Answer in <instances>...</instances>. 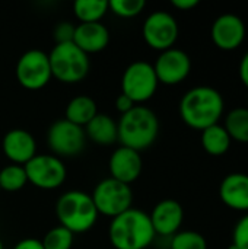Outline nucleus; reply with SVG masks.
<instances>
[{
	"instance_id": "1",
	"label": "nucleus",
	"mask_w": 248,
	"mask_h": 249,
	"mask_svg": "<svg viewBox=\"0 0 248 249\" xmlns=\"http://www.w3.org/2000/svg\"><path fill=\"white\" fill-rule=\"evenodd\" d=\"M225 102L219 90L210 86H196L180 101V117L193 130L203 131L221 120Z\"/></svg>"
},
{
	"instance_id": "2",
	"label": "nucleus",
	"mask_w": 248,
	"mask_h": 249,
	"mask_svg": "<svg viewBox=\"0 0 248 249\" xmlns=\"http://www.w3.org/2000/svg\"><path fill=\"white\" fill-rule=\"evenodd\" d=\"M108 236L115 249H146L156 235L149 214L132 207L111 220Z\"/></svg>"
},
{
	"instance_id": "3",
	"label": "nucleus",
	"mask_w": 248,
	"mask_h": 249,
	"mask_svg": "<svg viewBox=\"0 0 248 249\" xmlns=\"http://www.w3.org/2000/svg\"><path fill=\"white\" fill-rule=\"evenodd\" d=\"M117 131L121 146L140 153L156 142L159 134V120L151 108L136 105L120 117Z\"/></svg>"
},
{
	"instance_id": "4",
	"label": "nucleus",
	"mask_w": 248,
	"mask_h": 249,
	"mask_svg": "<svg viewBox=\"0 0 248 249\" xmlns=\"http://www.w3.org/2000/svg\"><path fill=\"white\" fill-rule=\"evenodd\" d=\"M56 216L60 226L75 235L91 231L96 223L98 212L89 194L73 190L60 196L56 203Z\"/></svg>"
},
{
	"instance_id": "5",
	"label": "nucleus",
	"mask_w": 248,
	"mask_h": 249,
	"mask_svg": "<svg viewBox=\"0 0 248 249\" xmlns=\"http://www.w3.org/2000/svg\"><path fill=\"white\" fill-rule=\"evenodd\" d=\"M51 74L63 83H77L89 73V57L73 42L56 44L48 54Z\"/></svg>"
},
{
	"instance_id": "6",
	"label": "nucleus",
	"mask_w": 248,
	"mask_h": 249,
	"mask_svg": "<svg viewBox=\"0 0 248 249\" xmlns=\"http://www.w3.org/2000/svg\"><path fill=\"white\" fill-rule=\"evenodd\" d=\"M91 197L98 214L111 219L132 209L133 203V191L130 185L115 181L111 177L98 182Z\"/></svg>"
},
{
	"instance_id": "7",
	"label": "nucleus",
	"mask_w": 248,
	"mask_h": 249,
	"mask_svg": "<svg viewBox=\"0 0 248 249\" xmlns=\"http://www.w3.org/2000/svg\"><path fill=\"white\" fill-rule=\"evenodd\" d=\"M158 85L159 82L153 66L148 61H134L129 64L123 73L121 93L139 105L155 95Z\"/></svg>"
},
{
	"instance_id": "8",
	"label": "nucleus",
	"mask_w": 248,
	"mask_h": 249,
	"mask_svg": "<svg viewBox=\"0 0 248 249\" xmlns=\"http://www.w3.org/2000/svg\"><path fill=\"white\" fill-rule=\"evenodd\" d=\"M28 182L39 190H56L63 185L67 171L60 158L54 155H35L23 165Z\"/></svg>"
},
{
	"instance_id": "9",
	"label": "nucleus",
	"mask_w": 248,
	"mask_h": 249,
	"mask_svg": "<svg viewBox=\"0 0 248 249\" xmlns=\"http://www.w3.org/2000/svg\"><path fill=\"white\" fill-rule=\"evenodd\" d=\"M16 79L28 90H39L53 79L48 54L41 50L25 51L16 63Z\"/></svg>"
},
{
	"instance_id": "10",
	"label": "nucleus",
	"mask_w": 248,
	"mask_h": 249,
	"mask_svg": "<svg viewBox=\"0 0 248 249\" xmlns=\"http://www.w3.org/2000/svg\"><path fill=\"white\" fill-rule=\"evenodd\" d=\"M47 144L57 158H70L79 155L86 144L85 130L67 120L53 123L47 133Z\"/></svg>"
},
{
	"instance_id": "11",
	"label": "nucleus",
	"mask_w": 248,
	"mask_h": 249,
	"mask_svg": "<svg viewBox=\"0 0 248 249\" xmlns=\"http://www.w3.org/2000/svg\"><path fill=\"white\" fill-rule=\"evenodd\" d=\"M178 23L175 18L164 10H156L151 13L142 28V35L145 42L156 50V51H165L174 47L178 38Z\"/></svg>"
},
{
	"instance_id": "12",
	"label": "nucleus",
	"mask_w": 248,
	"mask_h": 249,
	"mask_svg": "<svg viewBox=\"0 0 248 249\" xmlns=\"http://www.w3.org/2000/svg\"><path fill=\"white\" fill-rule=\"evenodd\" d=\"M152 66L158 82L167 86H174L184 82L191 71V60L189 54L174 47L162 51Z\"/></svg>"
},
{
	"instance_id": "13",
	"label": "nucleus",
	"mask_w": 248,
	"mask_h": 249,
	"mask_svg": "<svg viewBox=\"0 0 248 249\" xmlns=\"http://www.w3.org/2000/svg\"><path fill=\"white\" fill-rule=\"evenodd\" d=\"M246 23L244 20L232 13L221 15L215 19L210 28V36L213 44L224 51H234L246 39Z\"/></svg>"
},
{
	"instance_id": "14",
	"label": "nucleus",
	"mask_w": 248,
	"mask_h": 249,
	"mask_svg": "<svg viewBox=\"0 0 248 249\" xmlns=\"http://www.w3.org/2000/svg\"><path fill=\"white\" fill-rule=\"evenodd\" d=\"M108 169L113 179L130 185L142 174L143 169L142 155L133 149L120 146L113 152L108 162Z\"/></svg>"
},
{
	"instance_id": "15",
	"label": "nucleus",
	"mask_w": 248,
	"mask_h": 249,
	"mask_svg": "<svg viewBox=\"0 0 248 249\" xmlns=\"http://www.w3.org/2000/svg\"><path fill=\"white\" fill-rule=\"evenodd\" d=\"M149 219L155 235L171 238L177 232H180L184 220V210L178 201L172 198H165L153 207Z\"/></svg>"
},
{
	"instance_id": "16",
	"label": "nucleus",
	"mask_w": 248,
	"mask_h": 249,
	"mask_svg": "<svg viewBox=\"0 0 248 249\" xmlns=\"http://www.w3.org/2000/svg\"><path fill=\"white\" fill-rule=\"evenodd\" d=\"M1 149L4 156L15 165H25L37 155V143L32 134L23 128L9 130L3 140Z\"/></svg>"
},
{
	"instance_id": "17",
	"label": "nucleus",
	"mask_w": 248,
	"mask_h": 249,
	"mask_svg": "<svg viewBox=\"0 0 248 249\" xmlns=\"http://www.w3.org/2000/svg\"><path fill=\"white\" fill-rule=\"evenodd\" d=\"M222 203L237 212H248V175L234 172L227 175L219 187Z\"/></svg>"
},
{
	"instance_id": "18",
	"label": "nucleus",
	"mask_w": 248,
	"mask_h": 249,
	"mask_svg": "<svg viewBox=\"0 0 248 249\" xmlns=\"http://www.w3.org/2000/svg\"><path fill=\"white\" fill-rule=\"evenodd\" d=\"M73 44L85 54L104 51L110 44V31L101 22L79 23L75 31Z\"/></svg>"
},
{
	"instance_id": "19",
	"label": "nucleus",
	"mask_w": 248,
	"mask_h": 249,
	"mask_svg": "<svg viewBox=\"0 0 248 249\" xmlns=\"http://www.w3.org/2000/svg\"><path fill=\"white\" fill-rule=\"evenodd\" d=\"M86 139L92 140L101 146L114 144L118 140L117 123L107 114H96L86 125H85Z\"/></svg>"
},
{
	"instance_id": "20",
	"label": "nucleus",
	"mask_w": 248,
	"mask_h": 249,
	"mask_svg": "<svg viewBox=\"0 0 248 249\" xmlns=\"http://www.w3.org/2000/svg\"><path fill=\"white\" fill-rule=\"evenodd\" d=\"M98 114L96 102L88 95H79L69 101L66 111H64V120L70 121L75 125H79L85 128V125Z\"/></svg>"
},
{
	"instance_id": "21",
	"label": "nucleus",
	"mask_w": 248,
	"mask_h": 249,
	"mask_svg": "<svg viewBox=\"0 0 248 249\" xmlns=\"http://www.w3.org/2000/svg\"><path fill=\"white\" fill-rule=\"evenodd\" d=\"M202 147L205 149V152L210 156H222L225 155L229 147H231V137L227 133L224 125L215 124L206 130L202 131Z\"/></svg>"
},
{
	"instance_id": "22",
	"label": "nucleus",
	"mask_w": 248,
	"mask_h": 249,
	"mask_svg": "<svg viewBox=\"0 0 248 249\" xmlns=\"http://www.w3.org/2000/svg\"><path fill=\"white\" fill-rule=\"evenodd\" d=\"M75 16L80 23H94L101 22V19L108 12L107 0H76L73 4Z\"/></svg>"
},
{
	"instance_id": "23",
	"label": "nucleus",
	"mask_w": 248,
	"mask_h": 249,
	"mask_svg": "<svg viewBox=\"0 0 248 249\" xmlns=\"http://www.w3.org/2000/svg\"><path fill=\"white\" fill-rule=\"evenodd\" d=\"M225 130L231 140L248 143V108H235L225 118Z\"/></svg>"
},
{
	"instance_id": "24",
	"label": "nucleus",
	"mask_w": 248,
	"mask_h": 249,
	"mask_svg": "<svg viewBox=\"0 0 248 249\" xmlns=\"http://www.w3.org/2000/svg\"><path fill=\"white\" fill-rule=\"evenodd\" d=\"M28 184L25 168L22 165L10 163L0 171V190L7 193L20 191Z\"/></svg>"
},
{
	"instance_id": "25",
	"label": "nucleus",
	"mask_w": 248,
	"mask_h": 249,
	"mask_svg": "<svg viewBox=\"0 0 248 249\" xmlns=\"http://www.w3.org/2000/svg\"><path fill=\"white\" fill-rule=\"evenodd\" d=\"M75 235L63 226H56L48 231L41 241L44 249H72Z\"/></svg>"
},
{
	"instance_id": "26",
	"label": "nucleus",
	"mask_w": 248,
	"mask_h": 249,
	"mask_svg": "<svg viewBox=\"0 0 248 249\" xmlns=\"http://www.w3.org/2000/svg\"><path fill=\"white\" fill-rule=\"evenodd\" d=\"M170 249H208V241L199 232L180 231L171 236Z\"/></svg>"
},
{
	"instance_id": "27",
	"label": "nucleus",
	"mask_w": 248,
	"mask_h": 249,
	"mask_svg": "<svg viewBox=\"0 0 248 249\" xmlns=\"http://www.w3.org/2000/svg\"><path fill=\"white\" fill-rule=\"evenodd\" d=\"M145 6H146L145 0H110L108 1V10L124 19L140 15Z\"/></svg>"
},
{
	"instance_id": "28",
	"label": "nucleus",
	"mask_w": 248,
	"mask_h": 249,
	"mask_svg": "<svg viewBox=\"0 0 248 249\" xmlns=\"http://www.w3.org/2000/svg\"><path fill=\"white\" fill-rule=\"evenodd\" d=\"M232 244L238 249H248V214L243 216L234 228Z\"/></svg>"
},
{
	"instance_id": "29",
	"label": "nucleus",
	"mask_w": 248,
	"mask_h": 249,
	"mask_svg": "<svg viewBox=\"0 0 248 249\" xmlns=\"http://www.w3.org/2000/svg\"><path fill=\"white\" fill-rule=\"evenodd\" d=\"M75 31L76 26L67 20L58 22L54 28V39L56 44H67V42H73V36H75Z\"/></svg>"
},
{
	"instance_id": "30",
	"label": "nucleus",
	"mask_w": 248,
	"mask_h": 249,
	"mask_svg": "<svg viewBox=\"0 0 248 249\" xmlns=\"http://www.w3.org/2000/svg\"><path fill=\"white\" fill-rule=\"evenodd\" d=\"M136 107V104L130 99V98H127L126 95H123V93H120L118 96H117V99H115V109L123 115V114H126V112H129L130 109H133Z\"/></svg>"
},
{
	"instance_id": "31",
	"label": "nucleus",
	"mask_w": 248,
	"mask_h": 249,
	"mask_svg": "<svg viewBox=\"0 0 248 249\" xmlns=\"http://www.w3.org/2000/svg\"><path fill=\"white\" fill-rule=\"evenodd\" d=\"M13 249H44L41 241L38 239H34V238H26V239H22L19 241Z\"/></svg>"
},
{
	"instance_id": "32",
	"label": "nucleus",
	"mask_w": 248,
	"mask_h": 249,
	"mask_svg": "<svg viewBox=\"0 0 248 249\" xmlns=\"http://www.w3.org/2000/svg\"><path fill=\"white\" fill-rule=\"evenodd\" d=\"M171 4L178 10H191L199 4V0H172Z\"/></svg>"
},
{
	"instance_id": "33",
	"label": "nucleus",
	"mask_w": 248,
	"mask_h": 249,
	"mask_svg": "<svg viewBox=\"0 0 248 249\" xmlns=\"http://www.w3.org/2000/svg\"><path fill=\"white\" fill-rule=\"evenodd\" d=\"M240 77H241V82L248 88V51L244 54L240 63Z\"/></svg>"
},
{
	"instance_id": "34",
	"label": "nucleus",
	"mask_w": 248,
	"mask_h": 249,
	"mask_svg": "<svg viewBox=\"0 0 248 249\" xmlns=\"http://www.w3.org/2000/svg\"><path fill=\"white\" fill-rule=\"evenodd\" d=\"M228 249H238V248H237V247H235V245H234V244H231V245H229V247H228Z\"/></svg>"
},
{
	"instance_id": "35",
	"label": "nucleus",
	"mask_w": 248,
	"mask_h": 249,
	"mask_svg": "<svg viewBox=\"0 0 248 249\" xmlns=\"http://www.w3.org/2000/svg\"><path fill=\"white\" fill-rule=\"evenodd\" d=\"M0 249H3V242H1V239H0Z\"/></svg>"
},
{
	"instance_id": "36",
	"label": "nucleus",
	"mask_w": 248,
	"mask_h": 249,
	"mask_svg": "<svg viewBox=\"0 0 248 249\" xmlns=\"http://www.w3.org/2000/svg\"><path fill=\"white\" fill-rule=\"evenodd\" d=\"M0 191H1V190H0Z\"/></svg>"
}]
</instances>
